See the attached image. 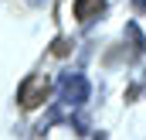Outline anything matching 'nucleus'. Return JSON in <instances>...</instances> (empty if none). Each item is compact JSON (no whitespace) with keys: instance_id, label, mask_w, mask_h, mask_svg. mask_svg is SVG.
<instances>
[{"instance_id":"6","label":"nucleus","mask_w":146,"mask_h":140,"mask_svg":"<svg viewBox=\"0 0 146 140\" xmlns=\"http://www.w3.org/2000/svg\"><path fill=\"white\" fill-rule=\"evenodd\" d=\"M133 3H136V7H146V0H133Z\"/></svg>"},{"instance_id":"8","label":"nucleus","mask_w":146,"mask_h":140,"mask_svg":"<svg viewBox=\"0 0 146 140\" xmlns=\"http://www.w3.org/2000/svg\"><path fill=\"white\" fill-rule=\"evenodd\" d=\"M31 3H41V0H31Z\"/></svg>"},{"instance_id":"1","label":"nucleus","mask_w":146,"mask_h":140,"mask_svg":"<svg viewBox=\"0 0 146 140\" xmlns=\"http://www.w3.org/2000/svg\"><path fill=\"white\" fill-rule=\"evenodd\" d=\"M48 92H51V79L48 75H27L21 82V89H17V99H21L24 109H37L48 99Z\"/></svg>"},{"instance_id":"3","label":"nucleus","mask_w":146,"mask_h":140,"mask_svg":"<svg viewBox=\"0 0 146 140\" xmlns=\"http://www.w3.org/2000/svg\"><path fill=\"white\" fill-rule=\"evenodd\" d=\"M102 10H106V0H75V17L82 24H92Z\"/></svg>"},{"instance_id":"4","label":"nucleus","mask_w":146,"mask_h":140,"mask_svg":"<svg viewBox=\"0 0 146 140\" xmlns=\"http://www.w3.org/2000/svg\"><path fill=\"white\" fill-rule=\"evenodd\" d=\"M126 34L133 41V58H139L146 51V38H143V31H139V24H126Z\"/></svg>"},{"instance_id":"5","label":"nucleus","mask_w":146,"mask_h":140,"mask_svg":"<svg viewBox=\"0 0 146 140\" xmlns=\"http://www.w3.org/2000/svg\"><path fill=\"white\" fill-rule=\"evenodd\" d=\"M68 48H72V44H68V41H65V38H58V41H54V48H51V51H54V55H68Z\"/></svg>"},{"instance_id":"7","label":"nucleus","mask_w":146,"mask_h":140,"mask_svg":"<svg viewBox=\"0 0 146 140\" xmlns=\"http://www.w3.org/2000/svg\"><path fill=\"white\" fill-rule=\"evenodd\" d=\"M143 92H146V79H143Z\"/></svg>"},{"instance_id":"2","label":"nucleus","mask_w":146,"mask_h":140,"mask_svg":"<svg viewBox=\"0 0 146 140\" xmlns=\"http://www.w3.org/2000/svg\"><path fill=\"white\" fill-rule=\"evenodd\" d=\"M58 89H61V106H82L88 99V79L85 75H78V72H65L61 75V82H58Z\"/></svg>"}]
</instances>
